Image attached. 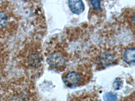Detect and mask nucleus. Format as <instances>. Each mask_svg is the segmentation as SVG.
Returning a JSON list of instances; mask_svg holds the SVG:
<instances>
[{
	"instance_id": "obj_1",
	"label": "nucleus",
	"mask_w": 135,
	"mask_h": 101,
	"mask_svg": "<svg viewBox=\"0 0 135 101\" xmlns=\"http://www.w3.org/2000/svg\"><path fill=\"white\" fill-rule=\"evenodd\" d=\"M47 62L51 67L57 69L65 65L66 59L60 53H55L50 55L47 58Z\"/></svg>"
},
{
	"instance_id": "obj_2",
	"label": "nucleus",
	"mask_w": 135,
	"mask_h": 101,
	"mask_svg": "<svg viewBox=\"0 0 135 101\" xmlns=\"http://www.w3.org/2000/svg\"><path fill=\"white\" fill-rule=\"evenodd\" d=\"M81 75L76 72H71L65 76L64 84L68 88H75L81 83Z\"/></svg>"
},
{
	"instance_id": "obj_3",
	"label": "nucleus",
	"mask_w": 135,
	"mask_h": 101,
	"mask_svg": "<svg viewBox=\"0 0 135 101\" xmlns=\"http://www.w3.org/2000/svg\"><path fill=\"white\" fill-rule=\"evenodd\" d=\"M68 6L71 12L75 14H80L83 13L84 9V5L80 0L78 1H68Z\"/></svg>"
},
{
	"instance_id": "obj_4",
	"label": "nucleus",
	"mask_w": 135,
	"mask_h": 101,
	"mask_svg": "<svg viewBox=\"0 0 135 101\" xmlns=\"http://www.w3.org/2000/svg\"><path fill=\"white\" fill-rule=\"evenodd\" d=\"M134 47H131L126 49L124 53V60L127 64L134 65L135 62Z\"/></svg>"
},
{
	"instance_id": "obj_5",
	"label": "nucleus",
	"mask_w": 135,
	"mask_h": 101,
	"mask_svg": "<svg viewBox=\"0 0 135 101\" xmlns=\"http://www.w3.org/2000/svg\"><path fill=\"white\" fill-rule=\"evenodd\" d=\"M8 24V16L3 11L0 10V30L6 27Z\"/></svg>"
},
{
	"instance_id": "obj_6",
	"label": "nucleus",
	"mask_w": 135,
	"mask_h": 101,
	"mask_svg": "<svg viewBox=\"0 0 135 101\" xmlns=\"http://www.w3.org/2000/svg\"><path fill=\"white\" fill-rule=\"evenodd\" d=\"M103 98L104 101H116L118 97L116 94L114 92H109L105 93Z\"/></svg>"
},
{
	"instance_id": "obj_7",
	"label": "nucleus",
	"mask_w": 135,
	"mask_h": 101,
	"mask_svg": "<svg viewBox=\"0 0 135 101\" xmlns=\"http://www.w3.org/2000/svg\"><path fill=\"white\" fill-rule=\"evenodd\" d=\"M122 86V82L120 80V78H116L115 80V81L113 83V88H114L115 90H118L119 89L121 88V87Z\"/></svg>"
},
{
	"instance_id": "obj_8",
	"label": "nucleus",
	"mask_w": 135,
	"mask_h": 101,
	"mask_svg": "<svg viewBox=\"0 0 135 101\" xmlns=\"http://www.w3.org/2000/svg\"><path fill=\"white\" fill-rule=\"evenodd\" d=\"M91 3L95 10H99L101 9V1H91Z\"/></svg>"
}]
</instances>
